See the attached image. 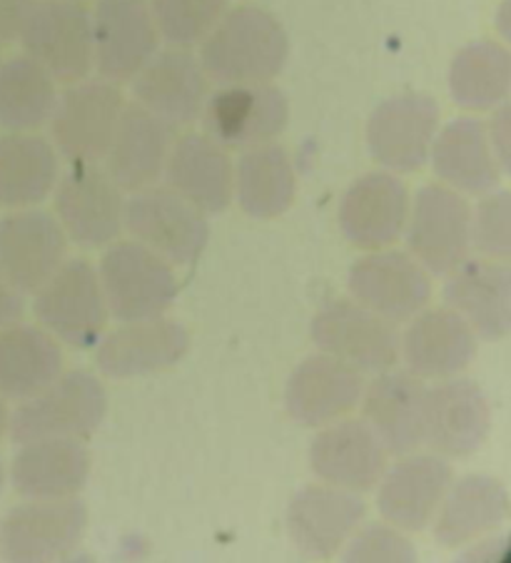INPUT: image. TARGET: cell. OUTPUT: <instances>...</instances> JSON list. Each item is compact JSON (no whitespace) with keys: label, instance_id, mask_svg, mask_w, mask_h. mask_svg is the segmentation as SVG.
<instances>
[{"label":"cell","instance_id":"obj_4","mask_svg":"<svg viewBox=\"0 0 511 563\" xmlns=\"http://www.w3.org/2000/svg\"><path fill=\"white\" fill-rule=\"evenodd\" d=\"M122 224L140 245L167 260L170 265L191 267L203 255L210 238L205 212L170 187H143L132 192L122 212Z\"/></svg>","mask_w":511,"mask_h":563},{"label":"cell","instance_id":"obj_31","mask_svg":"<svg viewBox=\"0 0 511 563\" xmlns=\"http://www.w3.org/2000/svg\"><path fill=\"white\" fill-rule=\"evenodd\" d=\"M21 446L11 466V482L25 499H65L88 482L90 454L78 439H41Z\"/></svg>","mask_w":511,"mask_h":563},{"label":"cell","instance_id":"obj_8","mask_svg":"<svg viewBox=\"0 0 511 563\" xmlns=\"http://www.w3.org/2000/svg\"><path fill=\"white\" fill-rule=\"evenodd\" d=\"M312 340L322 352L357 372L380 374L400 360V334L394 322L359 302H333L312 319Z\"/></svg>","mask_w":511,"mask_h":563},{"label":"cell","instance_id":"obj_1","mask_svg":"<svg viewBox=\"0 0 511 563\" xmlns=\"http://www.w3.org/2000/svg\"><path fill=\"white\" fill-rule=\"evenodd\" d=\"M200 65L217 86H258L272 82L290 55L282 23L258 5L225 11L210 35L200 43Z\"/></svg>","mask_w":511,"mask_h":563},{"label":"cell","instance_id":"obj_42","mask_svg":"<svg viewBox=\"0 0 511 563\" xmlns=\"http://www.w3.org/2000/svg\"><path fill=\"white\" fill-rule=\"evenodd\" d=\"M487 135H489V143L491 150H494V155L499 159L501 170H509V108L507 102H501L499 110L494 112V118H491V123L487 128Z\"/></svg>","mask_w":511,"mask_h":563},{"label":"cell","instance_id":"obj_23","mask_svg":"<svg viewBox=\"0 0 511 563\" xmlns=\"http://www.w3.org/2000/svg\"><path fill=\"white\" fill-rule=\"evenodd\" d=\"M362 372L329 354H317L290 374L285 409L302 427H325L347 417L362 401Z\"/></svg>","mask_w":511,"mask_h":563},{"label":"cell","instance_id":"obj_24","mask_svg":"<svg viewBox=\"0 0 511 563\" xmlns=\"http://www.w3.org/2000/svg\"><path fill=\"white\" fill-rule=\"evenodd\" d=\"M444 302L485 340L511 330V269L501 260H464L444 282Z\"/></svg>","mask_w":511,"mask_h":563},{"label":"cell","instance_id":"obj_12","mask_svg":"<svg viewBox=\"0 0 511 563\" xmlns=\"http://www.w3.org/2000/svg\"><path fill=\"white\" fill-rule=\"evenodd\" d=\"M73 165L55 195L61 228L83 250L106 247L122 230V190L96 163Z\"/></svg>","mask_w":511,"mask_h":563},{"label":"cell","instance_id":"obj_17","mask_svg":"<svg viewBox=\"0 0 511 563\" xmlns=\"http://www.w3.org/2000/svg\"><path fill=\"white\" fill-rule=\"evenodd\" d=\"M207 75L200 58L187 48L157 51L132 78L138 106L165 120L170 128L193 125L207 102Z\"/></svg>","mask_w":511,"mask_h":563},{"label":"cell","instance_id":"obj_32","mask_svg":"<svg viewBox=\"0 0 511 563\" xmlns=\"http://www.w3.org/2000/svg\"><path fill=\"white\" fill-rule=\"evenodd\" d=\"M509 494L499 478L489 474H469L449 484L439 504V519L434 539L439 547H464V543L485 537L507 519Z\"/></svg>","mask_w":511,"mask_h":563},{"label":"cell","instance_id":"obj_41","mask_svg":"<svg viewBox=\"0 0 511 563\" xmlns=\"http://www.w3.org/2000/svg\"><path fill=\"white\" fill-rule=\"evenodd\" d=\"M35 0H0V43L15 41L21 35L28 13Z\"/></svg>","mask_w":511,"mask_h":563},{"label":"cell","instance_id":"obj_2","mask_svg":"<svg viewBox=\"0 0 511 563\" xmlns=\"http://www.w3.org/2000/svg\"><path fill=\"white\" fill-rule=\"evenodd\" d=\"M106 409L108 394L100 379L85 369H73L23 399L13 417H8V429L15 444L41 439H85L102 424Z\"/></svg>","mask_w":511,"mask_h":563},{"label":"cell","instance_id":"obj_7","mask_svg":"<svg viewBox=\"0 0 511 563\" xmlns=\"http://www.w3.org/2000/svg\"><path fill=\"white\" fill-rule=\"evenodd\" d=\"M126 98L112 80H78L65 88L51 115L53 140L70 163H98L116 133Z\"/></svg>","mask_w":511,"mask_h":563},{"label":"cell","instance_id":"obj_44","mask_svg":"<svg viewBox=\"0 0 511 563\" xmlns=\"http://www.w3.org/2000/svg\"><path fill=\"white\" fill-rule=\"evenodd\" d=\"M6 429H8V409H6L3 397H0V439H3Z\"/></svg>","mask_w":511,"mask_h":563},{"label":"cell","instance_id":"obj_3","mask_svg":"<svg viewBox=\"0 0 511 563\" xmlns=\"http://www.w3.org/2000/svg\"><path fill=\"white\" fill-rule=\"evenodd\" d=\"M108 312L120 322L163 314L177 297L173 265L140 242H116L100 260Z\"/></svg>","mask_w":511,"mask_h":563},{"label":"cell","instance_id":"obj_39","mask_svg":"<svg viewBox=\"0 0 511 563\" xmlns=\"http://www.w3.org/2000/svg\"><path fill=\"white\" fill-rule=\"evenodd\" d=\"M471 245L489 260L507 262L511 255V195L487 192L471 212Z\"/></svg>","mask_w":511,"mask_h":563},{"label":"cell","instance_id":"obj_9","mask_svg":"<svg viewBox=\"0 0 511 563\" xmlns=\"http://www.w3.org/2000/svg\"><path fill=\"white\" fill-rule=\"evenodd\" d=\"M439 130L437 100L424 92L387 98L367 120V147L390 173H416L427 165Z\"/></svg>","mask_w":511,"mask_h":563},{"label":"cell","instance_id":"obj_35","mask_svg":"<svg viewBox=\"0 0 511 563\" xmlns=\"http://www.w3.org/2000/svg\"><path fill=\"white\" fill-rule=\"evenodd\" d=\"M235 190L242 212L254 220H272L285 214L297 192L295 167L285 147L264 143L248 147L235 170Z\"/></svg>","mask_w":511,"mask_h":563},{"label":"cell","instance_id":"obj_20","mask_svg":"<svg viewBox=\"0 0 511 563\" xmlns=\"http://www.w3.org/2000/svg\"><path fill=\"white\" fill-rule=\"evenodd\" d=\"M191 334L175 319L163 314L122 322L98 344V369L110 379H132L163 372L187 354Z\"/></svg>","mask_w":511,"mask_h":563},{"label":"cell","instance_id":"obj_28","mask_svg":"<svg viewBox=\"0 0 511 563\" xmlns=\"http://www.w3.org/2000/svg\"><path fill=\"white\" fill-rule=\"evenodd\" d=\"M400 352L420 379H449L475 360L477 336L452 309H430L414 314L404 340H400Z\"/></svg>","mask_w":511,"mask_h":563},{"label":"cell","instance_id":"obj_26","mask_svg":"<svg viewBox=\"0 0 511 563\" xmlns=\"http://www.w3.org/2000/svg\"><path fill=\"white\" fill-rule=\"evenodd\" d=\"M380 514L402 531L427 529L452 484V466L439 454L406 456L380 478Z\"/></svg>","mask_w":511,"mask_h":563},{"label":"cell","instance_id":"obj_14","mask_svg":"<svg viewBox=\"0 0 511 563\" xmlns=\"http://www.w3.org/2000/svg\"><path fill=\"white\" fill-rule=\"evenodd\" d=\"M205 130L222 147H258L272 143L287 125L290 106L285 92L272 82L225 86L207 98Z\"/></svg>","mask_w":511,"mask_h":563},{"label":"cell","instance_id":"obj_15","mask_svg":"<svg viewBox=\"0 0 511 563\" xmlns=\"http://www.w3.org/2000/svg\"><path fill=\"white\" fill-rule=\"evenodd\" d=\"M347 287L355 302L390 322H406L427 307L430 272L404 252H372L349 267Z\"/></svg>","mask_w":511,"mask_h":563},{"label":"cell","instance_id":"obj_16","mask_svg":"<svg viewBox=\"0 0 511 563\" xmlns=\"http://www.w3.org/2000/svg\"><path fill=\"white\" fill-rule=\"evenodd\" d=\"M68 255V238L48 212L21 210L0 220V277L31 295Z\"/></svg>","mask_w":511,"mask_h":563},{"label":"cell","instance_id":"obj_34","mask_svg":"<svg viewBox=\"0 0 511 563\" xmlns=\"http://www.w3.org/2000/svg\"><path fill=\"white\" fill-rule=\"evenodd\" d=\"M58 183V155L33 133L0 135V208L23 210L43 202Z\"/></svg>","mask_w":511,"mask_h":563},{"label":"cell","instance_id":"obj_47","mask_svg":"<svg viewBox=\"0 0 511 563\" xmlns=\"http://www.w3.org/2000/svg\"><path fill=\"white\" fill-rule=\"evenodd\" d=\"M0 63H3V60H0Z\"/></svg>","mask_w":511,"mask_h":563},{"label":"cell","instance_id":"obj_46","mask_svg":"<svg viewBox=\"0 0 511 563\" xmlns=\"http://www.w3.org/2000/svg\"><path fill=\"white\" fill-rule=\"evenodd\" d=\"M73 3H85V0H73Z\"/></svg>","mask_w":511,"mask_h":563},{"label":"cell","instance_id":"obj_22","mask_svg":"<svg viewBox=\"0 0 511 563\" xmlns=\"http://www.w3.org/2000/svg\"><path fill=\"white\" fill-rule=\"evenodd\" d=\"M410 218V192L394 173H369L349 185L339 228L355 247L382 250L400 240Z\"/></svg>","mask_w":511,"mask_h":563},{"label":"cell","instance_id":"obj_36","mask_svg":"<svg viewBox=\"0 0 511 563\" xmlns=\"http://www.w3.org/2000/svg\"><path fill=\"white\" fill-rule=\"evenodd\" d=\"M58 102L53 75L31 55L0 63V128L8 133H33L43 128Z\"/></svg>","mask_w":511,"mask_h":563},{"label":"cell","instance_id":"obj_18","mask_svg":"<svg viewBox=\"0 0 511 563\" xmlns=\"http://www.w3.org/2000/svg\"><path fill=\"white\" fill-rule=\"evenodd\" d=\"M491 427V409L475 382L452 379L427 389L424 397L422 444L434 454L464 459L485 444Z\"/></svg>","mask_w":511,"mask_h":563},{"label":"cell","instance_id":"obj_5","mask_svg":"<svg viewBox=\"0 0 511 563\" xmlns=\"http://www.w3.org/2000/svg\"><path fill=\"white\" fill-rule=\"evenodd\" d=\"M33 312L53 336L75 350H88L100 340L108 322L98 272L85 260H65L35 289Z\"/></svg>","mask_w":511,"mask_h":563},{"label":"cell","instance_id":"obj_37","mask_svg":"<svg viewBox=\"0 0 511 563\" xmlns=\"http://www.w3.org/2000/svg\"><path fill=\"white\" fill-rule=\"evenodd\" d=\"M511 88V55L497 41H475L454 55L449 92L459 108L494 110Z\"/></svg>","mask_w":511,"mask_h":563},{"label":"cell","instance_id":"obj_6","mask_svg":"<svg viewBox=\"0 0 511 563\" xmlns=\"http://www.w3.org/2000/svg\"><path fill=\"white\" fill-rule=\"evenodd\" d=\"M25 55L41 63L65 86L93 70V21L88 8L73 0H35L21 27Z\"/></svg>","mask_w":511,"mask_h":563},{"label":"cell","instance_id":"obj_30","mask_svg":"<svg viewBox=\"0 0 511 563\" xmlns=\"http://www.w3.org/2000/svg\"><path fill=\"white\" fill-rule=\"evenodd\" d=\"M427 387L412 372H380L367 391L365 419L390 454H412L422 444Z\"/></svg>","mask_w":511,"mask_h":563},{"label":"cell","instance_id":"obj_25","mask_svg":"<svg viewBox=\"0 0 511 563\" xmlns=\"http://www.w3.org/2000/svg\"><path fill=\"white\" fill-rule=\"evenodd\" d=\"M173 128L143 106H126L106 150V173L120 190L138 192L155 185L165 170Z\"/></svg>","mask_w":511,"mask_h":563},{"label":"cell","instance_id":"obj_45","mask_svg":"<svg viewBox=\"0 0 511 563\" xmlns=\"http://www.w3.org/2000/svg\"><path fill=\"white\" fill-rule=\"evenodd\" d=\"M3 478H6V474H3V464H0V492H3Z\"/></svg>","mask_w":511,"mask_h":563},{"label":"cell","instance_id":"obj_13","mask_svg":"<svg viewBox=\"0 0 511 563\" xmlns=\"http://www.w3.org/2000/svg\"><path fill=\"white\" fill-rule=\"evenodd\" d=\"M93 21V60L106 80H132L160 48L150 0H100Z\"/></svg>","mask_w":511,"mask_h":563},{"label":"cell","instance_id":"obj_11","mask_svg":"<svg viewBox=\"0 0 511 563\" xmlns=\"http://www.w3.org/2000/svg\"><path fill=\"white\" fill-rule=\"evenodd\" d=\"M88 509L75 496L31 499L6 514L0 523V553L8 561H53L78 547Z\"/></svg>","mask_w":511,"mask_h":563},{"label":"cell","instance_id":"obj_29","mask_svg":"<svg viewBox=\"0 0 511 563\" xmlns=\"http://www.w3.org/2000/svg\"><path fill=\"white\" fill-rule=\"evenodd\" d=\"M430 157L439 180L469 195L497 190L504 173L491 150L487 125L475 118H457L437 130Z\"/></svg>","mask_w":511,"mask_h":563},{"label":"cell","instance_id":"obj_27","mask_svg":"<svg viewBox=\"0 0 511 563\" xmlns=\"http://www.w3.org/2000/svg\"><path fill=\"white\" fill-rule=\"evenodd\" d=\"M165 180L187 202L205 214H220L232 202L235 170L227 150L210 135L187 133L170 147Z\"/></svg>","mask_w":511,"mask_h":563},{"label":"cell","instance_id":"obj_43","mask_svg":"<svg viewBox=\"0 0 511 563\" xmlns=\"http://www.w3.org/2000/svg\"><path fill=\"white\" fill-rule=\"evenodd\" d=\"M23 312H25L23 295L18 292L15 287L8 285L3 277H0V330H3V327L21 322Z\"/></svg>","mask_w":511,"mask_h":563},{"label":"cell","instance_id":"obj_38","mask_svg":"<svg viewBox=\"0 0 511 563\" xmlns=\"http://www.w3.org/2000/svg\"><path fill=\"white\" fill-rule=\"evenodd\" d=\"M157 33L175 48L203 43L227 11V0H150Z\"/></svg>","mask_w":511,"mask_h":563},{"label":"cell","instance_id":"obj_33","mask_svg":"<svg viewBox=\"0 0 511 563\" xmlns=\"http://www.w3.org/2000/svg\"><path fill=\"white\" fill-rule=\"evenodd\" d=\"M63 374V350L53 334L31 324L0 330V397L23 401Z\"/></svg>","mask_w":511,"mask_h":563},{"label":"cell","instance_id":"obj_21","mask_svg":"<svg viewBox=\"0 0 511 563\" xmlns=\"http://www.w3.org/2000/svg\"><path fill=\"white\" fill-rule=\"evenodd\" d=\"M367 506L355 492L305 486L287 506V533L302 556L329 559L345 547L365 519Z\"/></svg>","mask_w":511,"mask_h":563},{"label":"cell","instance_id":"obj_10","mask_svg":"<svg viewBox=\"0 0 511 563\" xmlns=\"http://www.w3.org/2000/svg\"><path fill=\"white\" fill-rule=\"evenodd\" d=\"M406 245L414 260L432 275H449L471 247V208L464 197L444 185H424L406 218Z\"/></svg>","mask_w":511,"mask_h":563},{"label":"cell","instance_id":"obj_19","mask_svg":"<svg viewBox=\"0 0 511 563\" xmlns=\"http://www.w3.org/2000/svg\"><path fill=\"white\" fill-rule=\"evenodd\" d=\"M382 439L362 419H345L319 431L309 446V464L322 482L337 489L365 494L380 484L387 472Z\"/></svg>","mask_w":511,"mask_h":563},{"label":"cell","instance_id":"obj_40","mask_svg":"<svg viewBox=\"0 0 511 563\" xmlns=\"http://www.w3.org/2000/svg\"><path fill=\"white\" fill-rule=\"evenodd\" d=\"M349 547L345 549L343 559L345 561H396L406 563L416 559V551L412 541L404 537V533L396 531V527H384V523H372L357 533L349 537Z\"/></svg>","mask_w":511,"mask_h":563}]
</instances>
